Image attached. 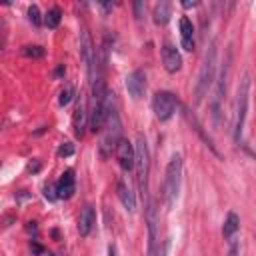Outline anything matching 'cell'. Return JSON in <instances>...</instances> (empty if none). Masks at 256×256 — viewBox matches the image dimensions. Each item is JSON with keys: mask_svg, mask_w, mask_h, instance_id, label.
<instances>
[{"mask_svg": "<svg viewBox=\"0 0 256 256\" xmlns=\"http://www.w3.org/2000/svg\"><path fill=\"white\" fill-rule=\"evenodd\" d=\"M180 184H182V158L180 154H174L166 166V178H164V200L168 208H172L174 202L178 200Z\"/></svg>", "mask_w": 256, "mask_h": 256, "instance_id": "1", "label": "cell"}, {"mask_svg": "<svg viewBox=\"0 0 256 256\" xmlns=\"http://www.w3.org/2000/svg\"><path fill=\"white\" fill-rule=\"evenodd\" d=\"M248 98H250V76L244 74L238 90H236V108H234V140H242L244 122H246V110H248Z\"/></svg>", "mask_w": 256, "mask_h": 256, "instance_id": "2", "label": "cell"}, {"mask_svg": "<svg viewBox=\"0 0 256 256\" xmlns=\"http://www.w3.org/2000/svg\"><path fill=\"white\" fill-rule=\"evenodd\" d=\"M214 72H216V44L210 42L206 54H204V62L198 74V82H196V104L202 102V98L208 94L212 82H214Z\"/></svg>", "mask_w": 256, "mask_h": 256, "instance_id": "3", "label": "cell"}, {"mask_svg": "<svg viewBox=\"0 0 256 256\" xmlns=\"http://www.w3.org/2000/svg\"><path fill=\"white\" fill-rule=\"evenodd\" d=\"M136 180H138V188L142 192V196H146L148 192V172H150V152H148V144L146 138L142 134L136 136Z\"/></svg>", "mask_w": 256, "mask_h": 256, "instance_id": "4", "label": "cell"}, {"mask_svg": "<svg viewBox=\"0 0 256 256\" xmlns=\"http://www.w3.org/2000/svg\"><path fill=\"white\" fill-rule=\"evenodd\" d=\"M102 130H104V136H102V142H100V150L106 156L108 150L116 148V144L120 142V120H118L116 108H112L110 100H108V110H106V120H104Z\"/></svg>", "mask_w": 256, "mask_h": 256, "instance_id": "5", "label": "cell"}, {"mask_svg": "<svg viewBox=\"0 0 256 256\" xmlns=\"http://www.w3.org/2000/svg\"><path fill=\"white\" fill-rule=\"evenodd\" d=\"M176 106H178V100H176V96L172 92L162 90V92H156L154 94L152 110H154V114H156L158 120H162V122L164 120H170L172 114L176 112Z\"/></svg>", "mask_w": 256, "mask_h": 256, "instance_id": "6", "label": "cell"}, {"mask_svg": "<svg viewBox=\"0 0 256 256\" xmlns=\"http://www.w3.org/2000/svg\"><path fill=\"white\" fill-rule=\"evenodd\" d=\"M80 54H82V60L86 64V70H88V78L90 82L94 84L96 80V50H94V44H92V38L88 34V30H82L80 32Z\"/></svg>", "mask_w": 256, "mask_h": 256, "instance_id": "7", "label": "cell"}, {"mask_svg": "<svg viewBox=\"0 0 256 256\" xmlns=\"http://www.w3.org/2000/svg\"><path fill=\"white\" fill-rule=\"evenodd\" d=\"M228 74H230V54L228 58L224 60V66L220 70V76H218V82H216V90H214V98H212V116L218 124L220 120V104H222V98L226 94V82H228Z\"/></svg>", "mask_w": 256, "mask_h": 256, "instance_id": "8", "label": "cell"}, {"mask_svg": "<svg viewBox=\"0 0 256 256\" xmlns=\"http://www.w3.org/2000/svg\"><path fill=\"white\" fill-rule=\"evenodd\" d=\"M146 224H148V256H156V244H158V214L156 204L150 200L146 208Z\"/></svg>", "mask_w": 256, "mask_h": 256, "instance_id": "9", "label": "cell"}, {"mask_svg": "<svg viewBox=\"0 0 256 256\" xmlns=\"http://www.w3.org/2000/svg\"><path fill=\"white\" fill-rule=\"evenodd\" d=\"M116 158H118L120 168L128 172V170H132L136 166V148L128 140L120 138V142L116 144Z\"/></svg>", "mask_w": 256, "mask_h": 256, "instance_id": "10", "label": "cell"}, {"mask_svg": "<svg viewBox=\"0 0 256 256\" xmlns=\"http://www.w3.org/2000/svg\"><path fill=\"white\" fill-rule=\"evenodd\" d=\"M126 90L132 100H140L146 94V74L144 70H134L126 76Z\"/></svg>", "mask_w": 256, "mask_h": 256, "instance_id": "11", "label": "cell"}, {"mask_svg": "<svg viewBox=\"0 0 256 256\" xmlns=\"http://www.w3.org/2000/svg\"><path fill=\"white\" fill-rule=\"evenodd\" d=\"M162 64H164L166 72L176 74V72L182 68V56H180L178 48H174L172 44H166V46L162 48Z\"/></svg>", "mask_w": 256, "mask_h": 256, "instance_id": "12", "label": "cell"}, {"mask_svg": "<svg viewBox=\"0 0 256 256\" xmlns=\"http://www.w3.org/2000/svg\"><path fill=\"white\" fill-rule=\"evenodd\" d=\"M56 196L58 198H64V200H68V198H72L74 196V192H76V180H74V172L72 170H66L62 176H60V180L56 182Z\"/></svg>", "mask_w": 256, "mask_h": 256, "instance_id": "13", "label": "cell"}, {"mask_svg": "<svg viewBox=\"0 0 256 256\" xmlns=\"http://www.w3.org/2000/svg\"><path fill=\"white\" fill-rule=\"evenodd\" d=\"M178 26H180V44H182V48L192 52L194 50V26H192V20L182 16Z\"/></svg>", "mask_w": 256, "mask_h": 256, "instance_id": "14", "label": "cell"}, {"mask_svg": "<svg viewBox=\"0 0 256 256\" xmlns=\"http://www.w3.org/2000/svg\"><path fill=\"white\" fill-rule=\"evenodd\" d=\"M94 222H96L94 208L92 206H84L82 212H80V218H78V232H80V236H88L92 226H94Z\"/></svg>", "mask_w": 256, "mask_h": 256, "instance_id": "15", "label": "cell"}, {"mask_svg": "<svg viewBox=\"0 0 256 256\" xmlns=\"http://www.w3.org/2000/svg\"><path fill=\"white\" fill-rule=\"evenodd\" d=\"M116 190H118V198H120L122 206H124L128 212H134V208H136V196H134L132 188H130V186H128L124 180H118Z\"/></svg>", "mask_w": 256, "mask_h": 256, "instance_id": "16", "label": "cell"}, {"mask_svg": "<svg viewBox=\"0 0 256 256\" xmlns=\"http://www.w3.org/2000/svg\"><path fill=\"white\" fill-rule=\"evenodd\" d=\"M72 122H74V134L78 138L84 136V128H86V104L84 100L80 98L76 108H74V116H72Z\"/></svg>", "mask_w": 256, "mask_h": 256, "instance_id": "17", "label": "cell"}, {"mask_svg": "<svg viewBox=\"0 0 256 256\" xmlns=\"http://www.w3.org/2000/svg\"><path fill=\"white\" fill-rule=\"evenodd\" d=\"M238 228H240V218H238V214H236V212H228V216H226V220H224V226H222V236H224L226 240H230L232 236H236Z\"/></svg>", "mask_w": 256, "mask_h": 256, "instance_id": "18", "label": "cell"}, {"mask_svg": "<svg viewBox=\"0 0 256 256\" xmlns=\"http://www.w3.org/2000/svg\"><path fill=\"white\" fill-rule=\"evenodd\" d=\"M170 16H172V6H170V2H158L156 6H154V22L156 24H166L168 20H170Z\"/></svg>", "mask_w": 256, "mask_h": 256, "instance_id": "19", "label": "cell"}, {"mask_svg": "<svg viewBox=\"0 0 256 256\" xmlns=\"http://www.w3.org/2000/svg\"><path fill=\"white\" fill-rule=\"evenodd\" d=\"M60 20H62V10L60 8H50L46 14H44V24L48 26V28H58V24H60Z\"/></svg>", "mask_w": 256, "mask_h": 256, "instance_id": "20", "label": "cell"}, {"mask_svg": "<svg viewBox=\"0 0 256 256\" xmlns=\"http://www.w3.org/2000/svg\"><path fill=\"white\" fill-rule=\"evenodd\" d=\"M22 54H24L26 58H42V56H44V48H42V46H36V44H34V46L28 44V46L22 48Z\"/></svg>", "mask_w": 256, "mask_h": 256, "instance_id": "21", "label": "cell"}, {"mask_svg": "<svg viewBox=\"0 0 256 256\" xmlns=\"http://www.w3.org/2000/svg\"><path fill=\"white\" fill-rule=\"evenodd\" d=\"M28 18H30V22H32L34 26H40V24L44 22V18L40 16V8H38L36 4H32V6L28 8Z\"/></svg>", "mask_w": 256, "mask_h": 256, "instance_id": "22", "label": "cell"}, {"mask_svg": "<svg viewBox=\"0 0 256 256\" xmlns=\"http://www.w3.org/2000/svg\"><path fill=\"white\" fill-rule=\"evenodd\" d=\"M72 94H74V92H72V88H70V86H66V88L60 92V96H58V104H60V106H66V104L72 100Z\"/></svg>", "mask_w": 256, "mask_h": 256, "instance_id": "23", "label": "cell"}, {"mask_svg": "<svg viewBox=\"0 0 256 256\" xmlns=\"http://www.w3.org/2000/svg\"><path fill=\"white\" fill-rule=\"evenodd\" d=\"M226 256H240V240L236 236L230 238V246H228V254Z\"/></svg>", "mask_w": 256, "mask_h": 256, "instance_id": "24", "label": "cell"}, {"mask_svg": "<svg viewBox=\"0 0 256 256\" xmlns=\"http://www.w3.org/2000/svg\"><path fill=\"white\" fill-rule=\"evenodd\" d=\"M72 154H74V146L70 142H66V144H62L58 148V156H64L66 158V156H72Z\"/></svg>", "mask_w": 256, "mask_h": 256, "instance_id": "25", "label": "cell"}, {"mask_svg": "<svg viewBox=\"0 0 256 256\" xmlns=\"http://www.w3.org/2000/svg\"><path fill=\"white\" fill-rule=\"evenodd\" d=\"M134 14H136V18H138V20L144 16V2H140V0H138V2H134Z\"/></svg>", "mask_w": 256, "mask_h": 256, "instance_id": "26", "label": "cell"}, {"mask_svg": "<svg viewBox=\"0 0 256 256\" xmlns=\"http://www.w3.org/2000/svg\"><path fill=\"white\" fill-rule=\"evenodd\" d=\"M168 248H170V238H168V240H164V244H162V248H160L158 256H168Z\"/></svg>", "mask_w": 256, "mask_h": 256, "instance_id": "27", "label": "cell"}, {"mask_svg": "<svg viewBox=\"0 0 256 256\" xmlns=\"http://www.w3.org/2000/svg\"><path fill=\"white\" fill-rule=\"evenodd\" d=\"M182 6H184V8H194V6H198V2H196V0H184Z\"/></svg>", "mask_w": 256, "mask_h": 256, "instance_id": "28", "label": "cell"}, {"mask_svg": "<svg viewBox=\"0 0 256 256\" xmlns=\"http://www.w3.org/2000/svg\"><path fill=\"white\" fill-rule=\"evenodd\" d=\"M28 170H30V172H38V170H40V164H38V162H34V164H30V166H28Z\"/></svg>", "mask_w": 256, "mask_h": 256, "instance_id": "29", "label": "cell"}, {"mask_svg": "<svg viewBox=\"0 0 256 256\" xmlns=\"http://www.w3.org/2000/svg\"><path fill=\"white\" fill-rule=\"evenodd\" d=\"M108 256H118V254H116V248H114V246H110V248H108Z\"/></svg>", "mask_w": 256, "mask_h": 256, "instance_id": "30", "label": "cell"}]
</instances>
